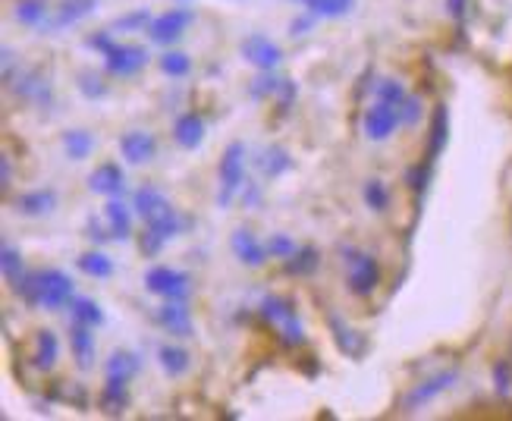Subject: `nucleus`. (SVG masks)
<instances>
[{"mask_svg": "<svg viewBox=\"0 0 512 421\" xmlns=\"http://www.w3.org/2000/svg\"><path fill=\"white\" fill-rule=\"evenodd\" d=\"M57 356H60V343L54 337V330H38V337H35V365L41 371H51Z\"/></svg>", "mask_w": 512, "mask_h": 421, "instance_id": "b1692460", "label": "nucleus"}, {"mask_svg": "<svg viewBox=\"0 0 512 421\" xmlns=\"http://www.w3.org/2000/svg\"><path fill=\"white\" fill-rule=\"evenodd\" d=\"M318 268V252L315 249H299L293 258H286V271L289 274H308V271H315Z\"/></svg>", "mask_w": 512, "mask_h": 421, "instance_id": "7c9ffc66", "label": "nucleus"}, {"mask_svg": "<svg viewBox=\"0 0 512 421\" xmlns=\"http://www.w3.org/2000/svg\"><path fill=\"white\" fill-rule=\"evenodd\" d=\"M136 211L142 214L145 224H148L154 233H161L164 239H170V236L180 233V217H176L173 205L167 202V198H164L158 189H151V186L139 189V192H136Z\"/></svg>", "mask_w": 512, "mask_h": 421, "instance_id": "f03ea898", "label": "nucleus"}, {"mask_svg": "<svg viewBox=\"0 0 512 421\" xmlns=\"http://www.w3.org/2000/svg\"><path fill=\"white\" fill-rule=\"evenodd\" d=\"M447 7H450V16L453 19H462L465 16V0H447Z\"/></svg>", "mask_w": 512, "mask_h": 421, "instance_id": "c03bdc74", "label": "nucleus"}, {"mask_svg": "<svg viewBox=\"0 0 512 421\" xmlns=\"http://www.w3.org/2000/svg\"><path fill=\"white\" fill-rule=\"evenodd\" d=\"M98 7V0H63L60 7H54V16H48L44 22V32H57V29H66V26H76L79 19H85Z\"/></svg>", "mask_w": 512, "mask_h": 421, "instance_id": "f8f14e48", "label": "nucleus"}, {"mask_svg": "<svg viewBox=\"0 0 512 421\" xmlns=\"http://www.w3.org/2000/svg\"><path fill=\"white\" fill-rule=\"evenodd\" d=\"M79 92L85 95V98H101L107 88H104V82H101V76H92V73H82L79 76Z\"/></svg>", "mask_w": 512, "mask_h": 421, "instance_id": "58836bf2", "label": "nucleus"}, {"mask_svg": "<svg viewBox=\"0 0 512 421\" xmlns=\"http://www.w3.org/2000/svg\"><path fill=\"white\" fill-rule=\"evenodd\" d=\"M129 406V393H126V381H107L101 390V412L104 415H123Z\"/></svg>", "mask_w": 512, "mask_h": 421, "instance_id": "4be33fe9", "label": "nucleus"}, {"mask_svg": "<svg viewBox=\"0 0 512 421\" xmlns=\"http://www.w3.org/2000/svg\"><path fill=\"white\" fill-rule=\"evenodd\" d=\"M173 139L180 142L183 148H198L205 142V123H202V117H195V114H186V117H180L176 120V126H173Z\"/></svg>", "mask_w": 512, "mask_h": 421, "instance_id": "aec40b11", "label": "nucleus"}, {"mask_svg": "<svg viewBox=\"0 0 512 421\" xmlns=\"http://www.w3.org/2000/svg\"><path fill=\"white\" fill-rule=\"evenodd\" d=\"M104 60H107V73L132 76L148 63V51L139 48V44H114V48L104 54Z\"/></svg>", "mask_w": 512, "mask_h": 421, "instance_id": "0eeeda50", "label": "nucleus"}, {"mask_svg": "<svg viewBox=\"0 0 512 421\" xmlns=\"http://www.w3.org/2000/svg\"><path fill=\"white\" fill-rule=\"evenodd\" d=\"M195 19L192 10H170L158 19H151V41H158V44H173V41H180L183 38V29L189 26V22Z\"/></svg>", "mask_w": 512, "mask_h": 421, "instance_id": "9d476101", "label": "nucleus"}, {"mask_svg": "<svg viewBox=\"0 0 512 421\" xmlns=\"http://www.w3.org/2000/svg\"><path fill=\"white\" fill-rule=\"evenodd\" d=\"M158 321L176 337H192V318H189L186 299H167V305L161 308Z\"/></svg>", "mask_w": 512, "mask_h": 421, "instance_id": "2eb2a0df", "label": "nucleus"}, {"mask_svg": "<svg viewBox=\"0 0 512 421\" xmlns=\"http://www.w3.org/2000/svg\"><path fill=\"white\" fill-rule=\"evenodd\" d=\"M230 249L242 264H249V268H261L264 258H267V246H261L249 230H236L230 236Z\"/></svg>", "mask_w": 512, "mask_h": 421, "instance_id": "4468645a", "label": "nucleus"}, {"mask_svg": "<svg viewBox=\"0 0 512 421\" xmlns=\"http://www.w3.org/2000/svg\"><path fill=\"white\" fill-rule=\"evenodd\" d=\"M70 308H73V321H79V324H88V327L104 324V312L95 299H73Z\"/></svg>", "mask_w": 512, "mask_h": 421, "instance_id": "c85d7f7f", "label": "nucleus"}, {"mask_svg": "<svg viewBox=\"0 0 512 421\" xmlns=\"http://www.w3.org/2000/svg\"><path fill=\"white\" fill-rule=\"evenodd\" d=\"M399 120H403V117H399V107L377 98V101L365 110V136L374 139V142H384V139L393 136V129H396Z\"/></svg>", "mask_w": 512, "mask_h": 421, "instance_id": "39448f33", "label": "nucleus"}, {"mask_svg": "<svg viewBox=\"0 0 512 421\" xmlns=\"http://www.w3.org/2000/svg\"><path fill=\"white\" fill-rule=\"evenodd\" d=\"M494 381L500 393H509V381H512V365L509 362H497L494 365Z\"/></svg>", "mask_w": 512, "mask_h": 421, "instance_id": "a19ab883", "label": "nucleus"}, {"mask_svg": "<svg viewBox=\"0 0 512 421\" xmlns=\"http://www.w3.org/2000/svg\"><path fill=\"white\" fill-rule=\"evenodd\" d=\"M302 4L315 16H343L349 13L352 0H302Z\"/></svg>", "mask_w": 512, "mask_h": 421, "instance_id": "2f4dec72", "label": "nucleus"}, {"mask_svg": "<svg viewBox=\"0 0 512 421\" xmlns=\"http://www.w3.org/2000/svg\"><path fill=\"white\" fill-rule=\"evenodd\" d=\"M79 271L88 274V277L104 280V277L114 274V261H110L104 252H85V255L79 258Z\"/></svg>", "mask_w": 512, "mask_h": 421, "instance_id": "cd10ccee", "label": "nucleus"}, {"mask_svg": "<svg viewBox=\"0 0 512 421\" xmlns=\"http://www.w3.org/2000/svg\"><path fill=\"white\" fill-rule=\"evenodd\" d=\"M242 180H246V145L230 142L224 158H220V192H217L220 208H227L233 202Z\"/></svg>", "mask_w": 512, "mask_h": 421, "instance_id": "7ed1b4c3", "label": "nucleus"}, {"mask_svg": "<svg viewBox=\"0 0 512 421\" xmlns=\"http://www.w3.org/2000/svg\"><path fill=\"white\" fill-rule=\"evenodd\" d=\"M16 19L22 26L41 29L48 22V7H44V0H16Z\"/></svg>", "mask_w": 512, "mask_h": 421, "instance_id": "a878e982", "label": "nucleus"}, {"mask_svg": "<svg viewBox=\"0 0 512 421\" xmlns=\"http://www.w3.org/2000/svg\"><path fill=\"white\" fill-rule=\"evenodd\" d=\"M377 98L381 101H387V104H403L406 101V88L399 85V82H393V79H384L381 85H377Z\"/></svg>", "mask_w": 512, "mask_h": 421, "instance_id": "e433bc0d", "label": "nucleus"}, {"mask_svg": "<svg viewBox=\"0 0 512 421\" xmlns=\"http://www.w3.org/2000/svg\"><path fill=\"white\" fill-rule=\"evenodd\" d=\"M123 170L117 164H101L92 176H88V189H92L95 195H107V198H114L123 192Z\"/></svg>", "mask_w": 512, "mask_h": 421, "instance_id": "f3484780", "label": "nucleus"}, {"mask_svg": "<svg viewBox=\"0 0 512 421\" xmlns=\"http://www.w3.org/2000/svg\"><path fill=\"white\" fill-rule=\"evenodd\" d=\"M158 359H161V368L170 374V378H180V374L189 371V352L180 346H161Z\"/></svg>", "mask_w": 512, "mask_h": 421, "instance_id": "393cba45", "label": "nucleus"}, {"mask_svg": "<svg viewBox=\"0 0 512 421\" xmlns=\"http://www.w3.org/2000/svg\"><path fill=\"white\" fill-rule=\"evenodd\" d=\"M63 148H66V154H70L73 161H85L88 154H92V148H95V139H92V132L73 129V132H66V136H63Z\"/></svg>", "mask_w": 512, "mask_h": 421, "instance_id": "bb28decb", "label": "nucleus"}, {"mask_svg": "<svg viewBox=\"0 0 512 421\" xmlns=\"http://www.w3.org/2000/svg\"><path fill=\"white\" fill-rule=\"evenodd\" d=\"M399 117H403V123H418V117H421V101L418 98H412V95H406V101L399 104Z\"/></svg>", "mask_w": 512, "mask_h": 421, "instance_id": "ea45409f", "label": "nucleus"}, {"mask_svg": "<svg viewBox=\"0 0 512 421\" xmlns=\"http://www.w3.org/2000/svg\"><path fill=\"white\" fill-rule=\"evenodd\" d=\"M120 151H123V158L129 164H145V161L154 158V151H158V142H154L151 132L136 129V132H126V136L120 139Z\"/></svg>", "mask_w": 512, "mask_h": 421, "instance_id": "ddd939ff", "label": "nucleus"}, {"mask_svg": "<svg viewBox=\"0 0 512 421\" xmlns=\"http://www.w3.org/2000/svg\"><path fill=\"white\" fill-rule=\"evenodd\" d=\"M289 167V158H286V151L283 148H271L264 154V173L267 176H277Z\"/></svg>", "mask_w": 512, "mask_h": 421, "instance_id": "4c0bfd02", "label": "nucleus"}, {"mask_svg": "<svg viewBox=\"0 0 512 421\" xmlns=\"http://www.w3.org/2000/svg\"><path fill=\"white\" fill-rule=\"evenodd\" d=\"M0 180H4V183H0V189H4V192H10V180H13L10 158H4V161H0Z\"/></svg>", "mask_w": 512, "mask_h": 421, "instance_id": "37998d69", "label": "nucleus"}, {"mask_svg": "<svg viewBox=\"0 0 512 421\" xmlns=\"http://www.w3.org/2000/svg\"><path fill=\"white\" fill-rule=\"evenodd\" d=\"M343 264H346L349 290L355 296H371L377 290L381 268H377V261L368 252H362V249H343Z\"/></svg>", "mask_w": 512, "mask_h": 421, "instance_id": "20e7f679", "label": "nucleus"}, {"mask_svg": "<svg viewBox=\"0 0 512 421\" xmlns=\"http://www.w3.org/2000/svg\"><path fill=\"white\" fill-rule=\"evenodd\" d=\"M145 26H151V16L145 10H136V13L120 16L114 26H110V32H136V29H145Z\"/></svg>", "mask_w": 512, "mask_h": 421, "instance_id": "473e14b6", "label": "nucleus"}, {"mask_svg": "<svg viewBox=\"0 0 512 421\" xmlns=\"http://www.w3.org/2000/svg\"><path fill=\"white\" fill-rule=\"evenodd\" d=\"M73 299V280L63 271H41V296L38 305L48 308V312H57L66 302Z\"/></svg>", "mask_w": 512, "mask_h": 421, "instance_id": "423d86ee", "label": "nucleus"}, {"mask_svg": "<svg viewBox=\"0 0 512 421\" xmlns=\"http://www.w3.org/2000/svg\"><path fill=\"white\" fill-rule=\"evenodd\" d=\"M242 57H246L252 66H258V70H274V66L280 63V48L264 35H249L246 41H242Z\"/></svg>", "mask_w": 512, "mask_h": 421, "instance_id": "9b49d317", "label": "nucleus"}, {"mask_svg": "<svg viewBox=\"0 0 512 421\" xmlns=\"http://www.w3.org/2000/svg\"><path fill=\"white\" fill-rule=\"evenodd\" d=\"M447 136H450V114L447 104L434 107V120H431V145H428V164L437 161V154L447 148Z\"/></svg>", "mask_w": 512, "mask_h": 421, "instance_id": "6ab92c4d", "label": "nucleus"}, {"mask_svg": "<svg viewBox=\"0 0 512 421\" xmlns=\"http://www.w3.org/2000/svg\"><path fill=\"white\" fill-rule=\"evenodd\" d=\"M261 318L271 324V330L277 334V340L289 349H296L305 343V330H302V321L296 318V308L289 299L283 296H267L261 302Z\"/></svg>", "mask_w": 512, "mask_h": 421, "instance_id": "f257e3e1", "label": "nucleus"}, {"mask_svg": "<svg viewBox=\"0 0 512 421\" xmlns=\"http://www.w3.org/2000/svg\"><path fill=\"white\" fill-rule=\"evenodd\" d=\"M85 48H92V51H101V54H107L110 48H114V41H110V32H101V35L85 38Z\"/></svg>", "mask_w": 512, "mask_h": 421, "instance_id": "79ce46f5", "label": "nucleus"}, {"mask_svg": "<svg viewBox=\"0 0 512 421\" xmlns=\"http://www.w3.org/2000/svg\"><path fill=\"white\" fill-rule=\"evenodd\" d=\"M299 252V246L293 239H286V236H271L267 239V255L271 258H293Z\"/></svg>", "mask_w": 512, "mask_h": 421, "instance_id": "c9c22d12", "label": "nucleus"}, {"mask_svg": "<svg viewBox=\"0 0 512 421\" xmlns=\"http://www.w3.org/2000/svg\"><path fill=\"white\" fill-rule=\"evenodd\" d=\"M70 346H73L76 365L79 368H92V359H95V334H92V327L73 321V327H70Z\"/></svg>", "mask_w": 512, "mask_h": 421, "instance_id": "a211bd4d", "label": "nucleus"}, {"mask_svg": "<svg viewBox=\"0 0 512 421\" xmlns=\"http://www.w3.org/2000/svg\"><path fill=\"white\" fill-rule=\"evenodd\" d=\"M145 283H148L151 293H158L164 299H186L189 296V274L173 271V268H151Z\"/></svg>", "mask_w": 512, "mask_h": 421, "instance_id": "6e6552de", "label": "nucleus"}, {"mask_svg": "<svg viewBox=\"0 0 512 421\" xmlns=\"http://www.w3.org/2000/svg\"><path fill=\"white\" fill-rule=\"evenodd\" d=\"M161 70H164L167 76H186V73H189V57L180 54V51H167V54L161 57Z\"/></svg>", "mask_w": 512, "mask_h": 421, "instance_id": "72a5a7b5", "label": "nucleus"}, {"mask_svg": "<svg viewBox=\"0 0 512 421\" xmlns=\"http://www.w3.org/2000/svg\"><path fill=\"white\" fill-rule=\"evenodd\" d=\"M0 268H4V277L10 286H16L22 277H26V264H22V255L13 246H4V252H0Z\"/></svg>", "mask_w": 512, "mask_h": 421, "instance_id": "c756f323", "label": "nucleus"}, {"mask_svg": "<svg viewBox=\"0 0 512 421\" xmlns=\"http://www.w3.org/2000/svg\"><path fill=\"white\" fill-rule=\"evenodd\" d=\"M107 381H132L139 374V359L132 356V352H126V349H120V352H114V356L107 359Z\"/></svg>", "mask_w": 512, "mask_h": 421, "instance_id": "412c9836", "label": "nucleus"}, {"mask_svg": "<svg viewBox=\"0 0 512 421\" xmlns=\"http://www.w3.org/2000/svg\"><path fill=\"white\" fill-rule=\"evenodd\" d=\"M104 214H107V224H110V236H114V239H129L132 236V214H129V208L123 202L110 198Z\"/></svg>", "mask_w": 512, "mask_h": 421, "instance_id": "5701e85b", "label": "nucleus"}, {"mask_svg": "<svg viewBox=\"0 0 512 421\" xmlns=\"http://www.w3.org/2000/svg\"><path fill=\"white\" fill-rule=\"evenodd\" d=\"M16 211L26 217H38V214H51L57 208V192L54 189H35V192H22L16 195Z\"/></svg>", "mask_w": 512, "mask_h": 421, "instance_id": "dca6fc26", "label": "nucleus"}, {"mask_svg": "<svg viewBox=\"0 0 512 421\" xmlns=\"http://www.w3.org/2000/svg\"><path fill=\"white\" fill-rule=\"evenodd\" d=\"M365 202H368V208H374V211H384L387 202H390L387 186H384L381 180H371V183L365 186Z\"/></svg>", "mask_w": 512, "mask_h": 421, "instance_id": "f704fd0d", "label": "nucleus"}, {"mask_svg": "<svg viewBox=\"0 0 512 421\" xmlns=\"http://www.w3.org/2000/svg\"><path fill=\"white\" fill-rule=\"evenodd\" d=\"M456 378H459L456 371H440V374H434V378H428L425 384L412 387L406 393V400H403V412H415V409H421L425 403H431L434 396H440L443 390H450L456 384Z\"/></svg>", "mask_w": 512, "mask_h": 421, "instance_id": "1a4fd4ad", "label": "nucleus"}]
</instances>
